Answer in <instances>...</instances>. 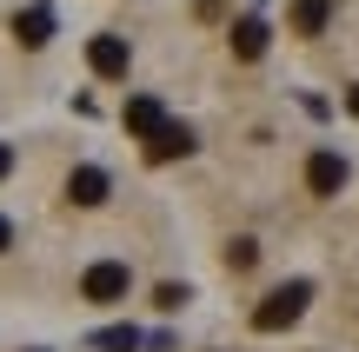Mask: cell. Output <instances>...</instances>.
<instances>
[{"label": "cell", "instance_id": "6da1fadb", "mask_svg": "<svg viewBox=\"0 0 359 352\" xmlns=\"http://www.w3.org/2000/svg\"><path fill=\"white\" fill-rule=\"evenodd\" d=\"M306 300H313V286H306V279H286V286H273V293H266V306H253V326H259V332L293 326V319L306 313Z\"/></svg>", "mask_w": 359, "mask_h": 352}, {"label": "cell", "instance_id": "7a4b0ae2", "mask_svg": "<svg viewBox=\"0 0 359 352\" xmlns=\"http://www.w3.org/2000/svg\"><path fill=\"white\" fill-rule=\"evenodd\" d=\"M133 293V273L120 260H100V266H87V279H80V300H93V306H120Z\"/></svg>", "mask_w": 359, "mask_h": 352}, {"label": "cell", "instance_id": "3957f363", "mask_svg": "<svg viewBox=\"0 0 359 352\" xmlns=\"http://www.w3.org/2000/svg\"><path fill=\"white\" fill-rule=\"evenodd\" d=\"M306 186H313L320 199H333L339 186H346V160H339V153H313V160H306Z\"/></svg>", "mask_w": 359, "mask_h": 352}, {"label": "cell", "instance_id": "277c9868", "mask_svg": "<svg viewBox=\"0 0 359 352\" xmlns=\"http://www.w3.org/2000/svg\"><path fill=\"white\" fill-rule=\"evenodd\" d=\"M67 199H74V206H100L107 199V173L100 167H74L67 173Z\"/></svg>", "mask_w": 359, "mask_h": 352}, {"label": "cell", "instance_id": "5b68a950", "mask_svg": "<svg viewBox=\"0 0 359 352\" xmlns=\"http://www.w3.org/2000/svg\"><path fill=\"white\" fill-rule=\"evenodd\" d=\"M93 73H107V80H114V73H127V47H120L114 34H100V40H93Z\"/></svg>", "mask_w": 359, "mask_h": 352}, {"label": "cell", "instance_id": "8992f818", "mask_svg": "<svg viewBox=\"0 0 359 352\" xmlns=\"http://www.w3.org/2000/svg\"><path fill=\"white\" fill-rule=\"evenodd\" d=\"M13 34H20L27 47H47V34H53V13H47V7H27L20 20H13Z\"/></svg>", "mask_w": 359, "mask_h": 352}, {"label": "cell", "instance_id": "52a82bcc", "mask_svg": "<svg viewBox=\"0 0 359 352\" xmlns=\"http://www.w3.org/2000/svg\"><path fill=\"white\" fill-rule=\"evenodd\" d=\"M187 146H193V140H187V127H160L147 153H154V160H173V153H187Z\"/></svg>", "mask_w": 359, "mask_h": 352}, {"label": "cell", "instance_id": "ba28073f", "mask_svg": "<svg viewBox=\"0 0 359 352\" xmlns=\"http://www.w3.org/2000/svg\"><path fill=\"white\" fill-rule=\"evenodd\" d=\"M233 47H240L246 60H253V53L266 47V27H259V20H240V27H233Z\"/></svg>", "mask_w": 359, "mask_h": 352}, {"label": "cell", "instance_id": "9c48e42d", "mask_svg": "<svg viewBox=\"0 0 359 352\" xmlns=\"http://www.w3.org/2000/svg\"><path fill=\"white\" fill-rule=\"evenodd\" d=\"M293 27H299V34H320V27H326V0H299V7H293Z\"/></svg>", "mask_w": 359, "mask_h": 352}, {"label": "cell", "instance_id": "30bf717a", "mask_svg": "<svg viewBox=\"0 0 359 352\" xmlns=\"http://www.w3.org/2000/svg\"><path fill=\"white\" fill-rule=\"evenodd\" d=\"M127 127H133V133H160V106H154V100H133V106H127Z\"/></svg>", "mask_w": 359, "mask_h": 352}, {"label": "cell", "instance_id": "8fae6325", "mask_svg": "<svg viewBox=\"0 0 359 352\" xmlns=\"http://www.w3.org/2000/svg\"><path fill=\"white\" fill-rule=\"evenodd\" d=\"M226 266H233V273H246V266H253V239H240V246H226Z\"/></svg>", "mask_w": 359, "mask_h": 352}, {"label": "cell", "instance_id": "7c38bea8", "mask_svg": "<svg viewBox=\"0 0 359 352\" xmlns=\"http://www.w3.org/2000/svg\"><path fill=\"white\" fill-rule=\"evenodd\" d=\"M100 352H133V326L127 332H100Z\"/></svg>", "mask_w": 359, "mask_h": 352}, {"label": "cell", "instance_id": "4fadbf2b", "mask_svg": "<svg viewBox=\"0 0 359 352\" xmlns=\"http://www.w3.org/2000/svg\"><path fill=\"white\" fill-rule=\"evenodd\" d=\"M7 246H13V220L0 213V253H7Z\"/></svg>", "mask_w": 359, "mask_h": 352}, {"label": "cell", "instance_id": "5bb4252c", "mask_svg": "<svg viewBox=\"0 0 359 352\" xmlns=\"http://www.w3.org/2000/svg\"><path fill=\"white\" fill-rule=\"evenodd\" d=\"M7 167H13V153H7V146H0V173H7Z\"/></svg>", "mask_w": 359, "mask_h": 352}, {"label": "cell", "instance_id": "9a60e30c", "mask_svg": "<svg viewBox=\"0 0 359 352\" xmlns=\"http://www.w3.org/2000/svg\"><path fill=\"white\" fill-rule=\"evenodd\" d=\"M353 113H359V87H353Z\"/></svg>", "mask_w": 359, "mask_h": 352}]
</instances>
